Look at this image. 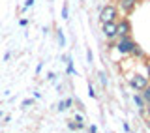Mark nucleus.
<instances>
[{
    "label": "nucleus",
    "instance_id": "9",
    "mask_svg": "<svg viewBox=\"0 0 150 133\" xmlns=\"http://www.w3.org/2000/svg\"><path fill=\"white\" fill-rule=\"evenodd\" d=\"M133 99H135V103H137V105H139V107H143V99H141V98H137V96H135Z\"/></svg>",
    "mask_w": 150,
    "mask_h": 133
},
{
    "label": "nucleus",
    "instance_id": "7",
    "mask_svg": "<svg viewBox=\"0 0 150 133\" xmlns=\"http://www.w3.org/2000/svg\"><path fill=\"white\" fill-rule=\"evenodd\" d=\"M143 90H144V94H143V96H144V101H148V103H150V88H148V86H144Z\"/></svg>",
    "mask_w": 150,
    "mask_h": 133
},
{
    "label": "nucleus",
    "instance_id": "4",
    "mask_svg": "<svg viewBox=\"0 0 150 133\" xmlns=\"http://www.w3.org/2000/svg\"><path fill=\"white\" fill-rule=\"evenodd\" d=\"M131 47H133V43H131L128 37H124V40H122L120 43L116 45V49H118L120 53H129V51H131Z\"/></svg>",
    "mask_w": 150,
    "mask_h": 133
},
{
    "label": "nucleus",
    "instance_id": "13",
    "mask_svg": "<svg viewBox=\"0 0 150 133\" xmlns=\"http://www.w3.org/2000/svg\"><path fill=\"white\" fill-rule=\"evenodd\" d=\"M148 75H150V64H148Z\"/></svg>",
    "mask_w": 150,
    "mask_h": 133
},
{
    "label": "nucleus",
    "instance_id": "3",
    "mask_svg": "<svg viewBox=\"0 0 150 133\" xmlns=\"http://www.w3.org/2000/svg\"><path fill=\"white\" fill-rule=\"evenodd\" d=\"M103 34H105L107 37H115L116 36V23H103Z\"/></svg>",
    "mask_w": 150,
    "mask_h": 133
},
{
    "label": "nucleus",
    "instance_id": "8",
    "mask_svg": "<svg viewBox=\"0 0 150 133\" xmlns=\"http://www.w3.org/2000/svg\"><path fill=\"white\" fill-rule=\"evenodd\" d=\"M58 41H60V47H64V34H62V30L58 32Z\"/></svg>",
    "mask_w": 150,
    "mask_h": 133
},
{
    "label": "nucleus",
    "instance_id": "10",
    "mask_svg": "<svg viewBox=\"0 0 150 133\" xmlns=\"http://www.w3.org/2000/svg\"><path fill=\"white\" fill-rule=\"evenodd\" d=\"M62 17L68 19V6H64V9H62Z\"/></svg>",
    "mask_w": 150,
    "mask_h": 133
},
{
    "label": "nucleus",
    "instance_id": "2",
    "mask_svg": "<svg viewBox=\"0 0 150 133\" xmlns=\"http://www.w3.org/2000/svg\"><path fill=\"white\" fill-rule=\"evenodd\" d=\"M129 84H131L135 90H143L144 86H148V79L143 77V75H135V77L129 81Z\"/></svg>",
    "mask_w": 150,
    "mask_h": 133
},
{
    "label": "nucleus",
    "instance_id": "1",
    "mask_svg": "<svg viewBox=\"0 0 150 133\" xmlns=\"http://www.w3.org/2000/svg\"><path fill=\"white\" fill-rule=\"evenodd\" d=\"M116 17V8H112V6H105L101 9V15H100V19L103 23H109V21H112V19Z\"/></svg>",
    "mask_w": 150,
    "mask_h": 133
},
{
    "label": "nucleus",
    "instance_id": "5",
    "mask_svg": "<svg viewBox=\"0 0 150 133\" xmlns=\"http://www.w3.org/2000/svg\"><path fill=\"white\" fill-rule=\"evenodd\" d=\"M128 32H129V25H128V21H122L120 25H116V34L126 36Z\"/></svg>",
    "mask_w": 150,
    "mask_h": 133
},
{
    "label": "nucleus",
    "instance_id": "6",
    "mask_svg": "<svg viewBox=\"0 0 150 133\" xmlns=\"http://www.w3.org/2000/svg\"><path fill=\"white\" fill-rule=\"evenodd\" d=\"M122 6H124V9H131V6H133V0H122Z\"/></svg>",
    "mask_w": 150,
    "mask_h": 133
},
{
    "label": "nucleus",
    "instance_id": "12",
    "mask_svg": "<svg viewBox=\"0 0 150 133\" xmlns=\"http://www.w3.org/2000/svg\"><path fill=\"white\" fill-rule=\"evenodd\" d=\"M32 103V99H25V101H23V107H28Z\"/></svg>",
    "mask_w": 150,
    "mask_h": 133
},
{
    "label": "nucleus",
    "instance_id": "11",
    "mask_svg": "<svg viewBox=\"0 0 150 133\" xmlns=\"http://www.w3.org/2000/svg\"><path fill=\"white\" fill-rule=\"evenodd\" d=\"M58 109H60V111H66V101H60L58 103Z\"/></svg>",
    "mask_w": 150,
    "mask_h": 133
}]
</instances>
